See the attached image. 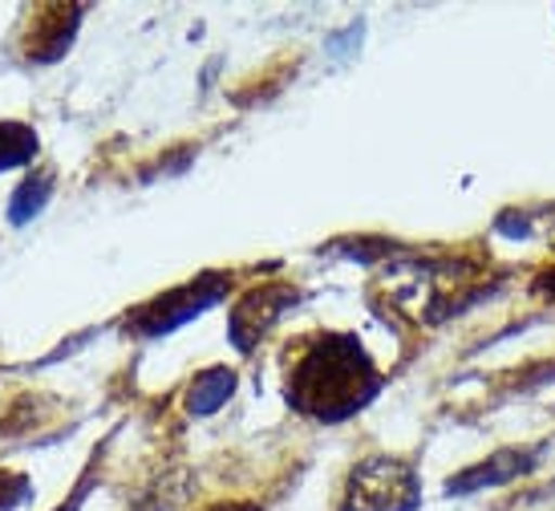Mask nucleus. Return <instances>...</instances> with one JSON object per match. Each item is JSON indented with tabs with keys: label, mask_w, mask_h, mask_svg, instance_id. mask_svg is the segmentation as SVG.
<instances>
[{
	"label": "nucleus",
	"mask_w": 555,
	"mask_h": 511,
	"mask_svg": "<svg viewBox=\"0 0 555 511\" xmlns=\"http://www.w3.org/2000/svg\"><path fill=\"white\" fill-rule=\"evenodd\" d=\"M382 389V373L373 370L370 354L349 333H324L305 341L288 373V406L321 422H340L370 406Z\"/></svg>",
	"instance_id": "f257e3e1"
},
{
	"label": "nucleus",
	"mask_w": 555,
	"mask_h": 511,
	"mask_svg": "<svg viewBox=\"0 0 555 511\" xmlns=\"http://www.w3.org/2000/svg\"><path fill=\"white\" fill-rule=\"evenodd\" d=\"M232 394H235L232 370H207L199 382L191 386V394H186V410H191V414H216Z\"/></svg>",
	"instance_id": "423d86ee"
},
{
	"label": "nucleus",
	"mask_w": 555,
	"mask_h": 511,
	"mask_svg": "<svg viewBox=\"0 0 555 511\" xmlns=\"http://www.w3.org/2000/svg\"><path fill=\"white\" fill-rule=\"evenodd\" d=\"M535 293L547 296L555 305V268H547V272H540V280H535Z\"/></svg>",
	"instance_id": "1a4fd4ad"
},
{
	"label": "nucleus",
	"mask_w": 555,
	"mask_h": 511,
	"mask_svg": "<svg viewBox=\"0 0 555 511\" xmlns=\"http://www.w3.org/2000/svg\"><path fill=\"white\" fill-rule=\"evenodd\" d=\"M296 301H300V293L288 289V284H263V289H251V293L235 305L232 325H228L235 349H240V354H251L256 341L272 329V321H276L284 309H293Z\"/></svg>",
	"instance_id": "20e7f679"
},
{
	"label": "nucleus",
	"mask_w": 555,
	"mask_h": 511,
	"mask_svg": "<svg viewBox=\"0 0 555 511\" xmlns=\"http://www.w3.org/2000/svg\"><path fill=\"white\" fill-rule=\"evenodd\" d=\"M37 155V130L25 123H0V170L21 167Z\"/></svg>",
	"instance_id": "0eeeda50"
},
{
	"label": "nucleus",
	"mask_w": 555,
	"mask_h": 511,
	"mask_svg": "<svg viewBox=\"0 0 555 511\" xmlns=\"http://www.w3.org/2000/svg\"><path fill=\"white\" fill-rule=\"evenodd\" d=\"M207 511H260L256 503H240V508H232V503H219V508H207Z\"/></svg>",
	"instance_id": "9d476101"
},
{
	"label": "nucleus",
	"mask_w": 555,
	"mask_h": 511,
	"mask_svg": "<svg viewBox=\"0 0 555 511\" xmlns=\"http://www.w3.org/2000/svg\"><path fill=\"white\" fill-rule=\"evenodd\" d=\"M535 455H524V450H494L487 463L470 467L463 475H454L447 483V496H470V491H482V487H499V483H511L515 475L531 471Z\"/></svg>",
	"instance_id": "39448f33"
},
{
	"label": "nucleus",
	"mask_w": 555,
	"mask_h": 511,
	"mask_svg": "<svg viewBox=\"0 0 555 511\" xmlns=\"http://www.w3.org/2000/svg\"><path fill=\"white\" fill-rule=\"evenodd\" d=\"M49 191H53L49 175H29V179L21 183V191L13 195V203H9V216H13V223H25L29 216H37V207L49 200Z\"/></svg>",
	"instance_id": "6e6552de"
},
{
	"label": "nucleus",
	"mask_w": 555,
	"mask_h": 511,
	"mask_svg": "<svg viewBox=\"0 0 555 511\" xmlns=\"http://www.w3.org/2000/svg\"><path fill=\"white\" fill-rule=\"evenodd\" d=\"M223 293H228V280H223V277L186 280V284H179V289L163 293L158 301H151V305H142V309L130 317V329H134L139 337H163V333H170V329L195 321L203 309L219 305V301H223Z\"/></svg>",
	"instance_id": "7ed1b4c3"
},
{
	"label": "nucleus",
	"mask_w": 555,
	"mask_h": 511,
	"mask_svg": "<svg viewBox=\"0 0 555 511\" xmlns=\"http://www.w3.org/2000/svg\"><path fill=\"white\" fill-rule=\"evenodd\" d=\"M417 499H422V491H417L414 467L377 455L349 475L345 511H414Z\"/></svg>",
	"instance_id": "f03ea898"
}]
</instances>
